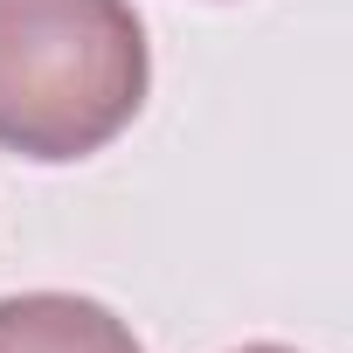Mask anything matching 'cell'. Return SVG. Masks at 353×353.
Segmentation results:
<instances>
[{
    "mask_svg": "<svg viewBox=\"0 0 353 353\" xmlns=\"http://www.w3.org/2000/svg\"><path fill=\"white\" fill-rule=\"evenodd\" d=\"M152 49L132 0H0V152L70 166L145 104Z\"/></svg>",
    "mask_w": 353,
    "mask_h": 353,
    "instance_id": "6da1fadb",
    "label": "cell"
},
{
    "mask_svg": "<svg viewBox=\"0 0 353 353\" xmlns=\"http://www.w3.org/2000/svg\"><path fill=\"white\" fill-rule=\"evenodd\" d=\"M236 353H298V346H236Z\"/></svg>",
    "mask_w": 353,
    "mask_h": 353,
    "instance_id": "3957f363",
    "label": "cell"
},
{
    "mask_svg": "<svg viewBox=\"0 0 353 353\" xmlns=\"http://www.w3.org/2000/svg\"><path fill=\"white\" fill-rule=\"evenodd\" d=\"M0 353H145V346L97 298L14 291V298H0Z\"/></svg>",
    "mask_w": 353,
    "mask_h": 353,
    "instance_id": "7a4b0ae2",
    "label": "cell"
}]
</instances>
